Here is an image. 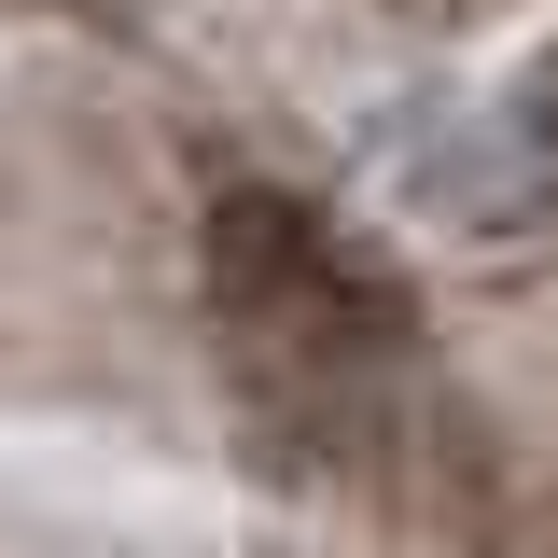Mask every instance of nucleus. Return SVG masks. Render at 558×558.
<instances>
[{
  "instance_id": "nucleus-1",
  "label": "nucleus",
  "mask_w": 558,
  "mask_h": 558,
  "mask_svg": "<svg viewBox=\"0 0 558 558\" xmlns=\"http://www.w3.org/2000/svg\"><path fill=\"white\" fill-rule=\"evenodd\" d=\"M70 14H126V0H70Z\"/></svg>"
}]
</instances>
